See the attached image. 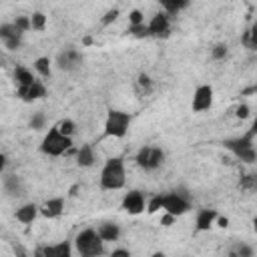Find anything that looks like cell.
I'll use <instances>...</instances> for the list:
<instances>
[{
  "mask_svg": "<svg viewBox=\"0 0 257 257\" xmlns=\"http://www.w3.org/2000/svg\"><path fill=\"white\" fill-rule=\"evenodd\" d=\"M98 181H100V189H104V191H118V189H122L124 183H126V171H124L122 157H110L104 163Z\"/></svg>",
  "mask_w": 257,
  "mask_h": 257,
  "instance_id": "6da1fadb",
  "label": "cell"
},
{
  "mask_svg": "<svg viewBox=\"0 0 257 257\" xmlns=\"http://www.w3.org/2000/svg\"><path fill=\"white\" fill-rule=\"evenodd\" d=\"M74 249L82 257H96L104 253V241L96 229H82L74 237Z\"/></svg>",
  "mask_w": 257,
  "mask_h": 257,
  "instance_id": "7a4b0ae2",
  "label": "cell"
},
{
  "mask_svg": "<svg viewBox=\"0 0 257 257\" xmlns=\"http://www.w3.org/2000/svg\"><path fill=\"white\" fill-rule=\"evenodd\" d=\"M72 149V137H66L58 131V126L54 124L52 128H48V133L44 135L42 143H40V151L48 157H60L66 155Z\"/></svg>",
  "mask_w": 257,
  "mask_h": 257,
  "instance_id": "3957f363",
  "label": "cell"
},
{
  "mask_svg": "<svg viewBox=\"0 0 257 257\" xmlns=\"http://www.w3.org/2000/svg\"><path fill=\"white\" fill-rule=\"evenodd\" d=\"M128 126H131V114L124 110H118V108H110L104 118L102 135L112 137V139H122L128 133Z\"/></svg>",
  "mask_w": 257,
  "mask_h": 257,
  "instance_id": "277c9868",
  "label": "cell"
},
{
  "mask_svg": "<svg viewBox=\"0 0 257 257\" xmlns=\"http://www.w3.org/2000/svg\"><path fill=\"white\" fill-rule=\"evenodd\" d=\"M137 165L147 171V173H153L157 169H161L165 165V151L161 147H153V145H147V147H141L137 157H135Z\"/></svg>",
  "mask_w": 257,
  "mask_h": 257,
  "instance_id": "5b68a950",
  "label": "cell"
},
{
  "mask_svg": "<svg viewBox=\"0 0 257 257\" xmlns=\"http://www.w3.org/2000/svg\"><path fill=\"white\" fill-rule=\"evenodd\" d=\"M189 209H191V197L183 189H175V191L163 195V211L165 213H171L175 217H181Z\"/></svg>",
  "mask_w": 257,
  "mask_h": 257,
  "instance_id": "8992f818",
  "label": "cell"
},
{
  "mask_svg": "<svg viewBox=\"0 0 257 257\" xmlns=\"http://www.w3.org/2000/svg\"><path fill=\"white\" fill-rule=\"evenodd\" d=\"M253 135L247 133L245 137H239V139H231V141H225V147L237 157L241 159L243 163H255L257 161V151L253 147Z\"/></svg>",
  "mask_w": 257,
  "mask_h": 257,
  "instance_id": "52a82bcc",
  "label": "cell"
},
{
  "mask_svg": "<svg viewBox=\"0 0 257 257\" xmlns=\"http://www.w3.org/2000/svg\"><path fill=\"white\" fill-rule=\"evenodd\" d=\"M80 64H82V54L76 48H66L56 56V66L64 72H74L80 68Z\"/></svg>",
  "mask_w": 257,
  "mask_h": 257,
  "instance_id": "ba28073f",
  "label": "cell"
},
{
  "mask_svg": "<svg viewBox=\"0 0 257 257\" xmlns=\"http://www.w3.org/2000/svg\"><path fill=\"white\" fill-rule=\"evenodd\" d=\"M213 104V86L211 84H201L195 88L193 92V100H191V108L195 112H203L209 110Z\"/></svg>",
  "mask_w": 257,
  "mask_h": 257,
  "instance_id": "9c48e42d",
  "label": "cell"
},
{
  "mask_svg": "<svg viewBox=\"0 0 257 257\" xmlns=\"http://www.w3.org/2000/svg\"><path fill=\"white\" fill-rule=\"evenodd\" d=\"M22 34H24V32H20L14 22H4V24L0 26V38H2V42H4V46H6L8 50H18V48H20V44H22Z\"/></svg>",
  "mask_w": 257,
  "mask_h": 257,
  "instance_id": "30bf717a",
  "label": "cell"
},
{
  "mask_svg": "<svg viewBox=\"0 0 257 257\" xmlns=\"http://www.w3.org/2000/svg\"><path fill=\"white\" fill-rule=\"evenodd\" d=\"M120 207L128 213V215H141L145 209H147V199L143 195V191H128L124 197H122V203Z\"/></svg>",
  "mask_w": 257,
  "mask_h": 257,
  "instance_id": "8fae6325",
  "label": "cell"
},
{
  "mask_svg": "<svg viewBox=\"0 0 257 257\" xmlns=\"http://www.w3.org/2000/svg\"><path fill=\"white\" fill-rule=\"evenodd\" d=\"M171 14L167 12H159L151 18L149 22V30H151V36L155 38H167L171 34Z\"/></svg>",
  "mask_w": 257,
  "mask_h": 257,
  "instance_id": "7c38bea8",
  "label": "cell"
},
{
  "mask_svg": "<svg viewBox=\"0 0 257 257\" xmlns=\"http://www.w3.org/2000/svg\"><path fill=\"white\" fill-rule=\"evenodd\" d=\"M18 98L24 100V102H34L38 98H44L46 96V86L40 82V80H34L32 84H26V86H18L16 90Z\"/></svg>",
  "mask_w": 257,
  "mask_h": 257,
  "instance_id": "4fadbf2b",
  "label": "cell"
},
{
  "mask_svg": "<svg viewBox=\"0 0 257 257\" xmlns=\"http://www.w3.org/2000/svg\"><path fill=\"white\" fill-rule=\"evenodd\" d=\"M64 213V199L62 197H52L40 205V215L46 219H56Z\"/></svg>",
  "mask_w": 257,
  "mask_h": 257,
  "instance_id": "5bb4252c",
  "label": "cell"
},
{
  "mask_svg": "<svg viewBox=\"0 0 257 257\" xmlns=\"http://www.w3.org/2000/svg\"><path fill=\"white\" fill-rule=\"evenodd\" d=\"M38 215H40V207H38L36 203H24V205L18 207L16 213H14L16 221H20V223H24V225H30Z\"/></svg>",
  "mask_w": 257,
  "mask_h": 257,
  "instance_id": "9a60e30c",
  "label": "cell"
},
{
  "mask_svg": "<svg viewBox=\"0 0 257 257\" xmlns=\"http://www.w3.org/2000/svg\"><path fill=\"white\" fill-rule=\"evenodd\" d=\"M70 253H72V249H70V245L66 241L36 249V255H44V257H70Z\"/></svg>",
  "mask_w": 257,
  "mask_h": 257,
  "instance_id": "2e32d148",
  "label": "cell"
},
{
  "mask_svg": "<svg viewBox=\"0 0 257 257\" xmlns=\"http://www.w3.org/2000/svg\"><path fill=\"white\" fill-rule=\"evenodd\" d=\"M217 217H219V215H217L215 209H201V211L197 213V219H195L197 231H209V229L215 225Z\"/></svg>",
  "mask_w": 257,
  "mask_h": 257,
  "instance_id": "e0dca14e",
  "label": "cell"
},
{
  "mask_svg": "<svg viewBox=\"0 0 257 257\" xmlns=\"http://www.w3.org/2000/svg\"><path fill=\"white\" fill-rule=\"evenodd\" d=\"M94 161H96V157H94L92 145H82L80 149H76V165H78V167L88 169V167L94 165Z\"/></svg>",
  "mask_w": 257,
  "mask_h": 257,
  "instance_id": "ac0fdd59",
  "label": "cell"
},
{
  "mask_svg": "<svg viewBox=\"0 0 257 257\" xmlns=\"http://www.w3.org/2000/svg\"><path fill=\"white\" fill-rule=\"evenodd\" d=\"M96 231H98V235L102 237L104 243H106V241H116V239L120 237V227H118L116 223H112V221L100 223V225L96 227Z\"/></svg>",
  "mask_w": 257,
  "mask_h": 257,
  "instance_id": "d6986e66",
  "label": "cell"
},
{
  "mask_svg": "<svg viewBox=\"0 0 257 257\" xmlns=\"http://www.w3.org/2000/svg\"><path fill=\"white\" fill-rule=\"evenodd\" d=\"M135 92L141 98H145V96H149L153 92V80H151V76L147 72H141L137 76V80H135Z\"/></svg>",
  "mask_w": 257,
  "mask_h": 257,
  "instance_id": "ffe728a7",
  "label": "cell"
},
{
  "mask_svg": "<svg viewBox=\"0 0 257 257\" xmlns=\"http://www.w3.org/2000/svg\"><path fill=\"white\" fill-rule=\"evenodd\" d=\"M14 80H16L18 86H26V84H32L36 78H34V74H32L28 68L16 66V68H14Z\"/></svg>",
  "mask_w": 257,
  "mask_h": 257,
  "instance_id": "44dd1931",
  "label": "cell"
},
{
  "mask_svg": "<svg viewBox=\"0 0 257 257\" xmlns=\"http://www.w3.org/2000/svg\"><path fill=\"white\" fill-rule=\"evenodd\" d=\"M191 0H161V6L167 14H177L181 10H185L189 6Z\"/></svg>",
  "mask_w": 257,
  "mask_h": 257,
  "instance_id": "7402d4cb",
  "label": "cell"
},
{
  "mask_svg": "<svg viewBox=\"0 0 257 257\" xmlns=\"http://www.w3.org/2000/svg\"><path fill=\"white\" fill-rule=\"evenodd\" d=\"M34 70L42 76V78H48L52 74V66H50V58L48 56H40L34 60Z\"/></svg>",
  "mask_w": 257,
  "mask_h": 257,
  "instance_id": "603a6c76",
  "label": "cell"
},
{
  "mask_svg": "<svg viewBox=\"0 0 257 257\" xmlns=\"http://www.w3.org/2000/svg\"><path fill=\"white\" fill-rule=\"evenodd\" d=\"M241 42H243L245 48H249V50H257V24H253L247 32H243Z\"/></svg>",
  "mask_w": 257,
  "mask_h": 257,
  "instance_id": "cb8c5ba5",
  "label": "cell"
},
{
  "mask_svg": "<svg viewBox=\"0 0 257 257\" xmlns=\"http://www.w3.org/2000/svg\"><path fill=\"white\" fill-rule=\"evenodd\" d=\"M4 191L8 195H20V179L16 175H4Z\"/></svg>",
  "mask_w": 257,
  "mask_h": 257,
  "instance_id": "d4e9b609",
  "label": "cell"
},
{
  "mask_svg": "<svg viewBox=\"0 0 257 257\" xmlns=\"http://www.w3.org/2000/svg\"><path fill=\"white\" fill-rule=\"evenodd\" d=\"M239 189H243V191H257V173L243 175L241 181H239Z\"/></svg>",
  "mask_w": 257,
  "mask_h": 257,
  "instance_id": "484cf974",
  "label": "cell"
},
{
  "mask_svg": "<svg viewBox=\"0 0 257 257\" xmlns=\"http://www.w3.org/2000/svg\"><path fill=\"white\" fill-rule=\"evenodd\" d=\"M128 34H133L135 38H147L151 36V30H149V24H128Z\"/></svg>",
  "mask_w": 257,
  "mask_h": 257,
  "instance_id": "4316f807",
  "label": "cell"
},
{
  "mask_svg": "<svg viewBox=\"0 0 257 257\" xmlns=\"http://www.w3.org/2000/svg\"><path fill=\"white\" fill-rule=\"evenodd\" d=\"M30 22H32V30L42 32V30L46 28V14H44V12H32Z\"/></svg>",
  "mask_w": 257,
  "mask_h": 257,
  "instance_id": "83f0119b",
  "label": "cell"
},
{
  "mask_svg": "<svg viewBox=\"0 0 257 257\" xmlns=\"http://www.w3.org/2000/svg\"><path fill=\"white\" fill-rule=\"evenodd\" d=\"M56 126H58V131H60L62 135H66V137H72L74 131H76V124H74V120H70V118H60V120L56 122Z\"/></svg>",
  "mask_w": 257,
  "mask_h": 257,
  "instance_id": "f1b7e54d",
  "label": "cell"
},
{
  "mask_svg": "<svg viewBox=\"0 0 257 257\" xmlns=\"http://www.w3.org/2000/svg\"><path fill=\"white\" fill-rule=\"evenodd\" d=\"M30 128H34V131H40V128H44V124H46V116L42 114V112H34L32 116H30Z\"/></svg>",
  "mask_w": 257,
  "mask_h": 257,
  "instance_id": "f546056e",
  "label": "cell"
},
{
  "mask_svg": "<svg viewBox=\"0 0 257 257\" xmlns=\"http://www.w3.org/2000/svg\"><path fill=\"white\" fill-rule=\"evenodd\" d=\"M14 24L18 26V30H20V32H28V30H32V22H30V16H16Z\"/></svg>",
  "mask_w": 257,
  "mask_h": 257,
  "instance_id": "4dcf8cb0",
  "label": "cell"
},
{
  "mask_svg": "<svg viewBox=\"0 0 257 257\" xmlns=\"http://www.w3.org/2000/svg\"><path fill=\"white\" fill-rule=\"evenodd\" d=\"M227 56V44H215L211 50V58L213 60H223Z\"/></svg>",
  "mask_w": 257,
  "mask_h": 257,
  "instance_id": "1f68e13d",
  "label": "cell"
},
{
  "mask_svg": "<svg viewBox=\"0 0 257 257\" xmlns=\"http://www.w3.org/2000/svg\"><path fill=\"white\" fill-rule=\"evenodd\" d=\"M159 209H163V195H155V197L147 203V211H149V213H157Z\"/></svg>",
  "mask_w": 257,
  "mask_h": 257,
  "instance_id": "d6a6232c",
  "label": "cell"
},
{
  "mask_svg": "<svg viewBox=\"0 0 257 257\" xmlns=\"http://www.w3.org/2000/svg\"><path fill=\"white\" fill-rule=\"evenodd\" d=\"M116 18H118V8H110V10H106L104 16L100 18V24H102V26H108V24L114 22Z\"/></svg>",
  "mask_w": 257,
  "mask_h": 257,
  "instance_id": "836d02e7",
  "label": "cell"
},
{
  "mask_svg": "<svg viewBox=\"0 0 257 257\" xmlns=\"http://www.w3.org/2000/svg\"><path fill=\"white\" fill-rule=\"evenodd\" d=\"M251 253H253V249L247 247V245H243V243H237V245L231 249V255H245V257H249Z\"/></svg>",
  "mask_w": 257,
  "mask_h": 257,
  "instance_id": "e575fe53",
  "label": "cell"
},
{
  "mask_svg": "<svg viewBox=\"0 0 257 257\" xmlns=\"http://www.w3.org/2000/svg\"><path fill=\"white\" fill-rule=\"evenodd\" d=\"M145 22V16L141 10H131L128 12V24H143Z\"/></svg>",
  "mask_w": 257,
  "mask_h": 257,
  "instance_id": "d590c367",
  "label": "cell"
},
{
  "mask_svg": "<svg viewBox=\"0 0 257 257\" xmlns=\"http://www.w3.org/2000/svg\"><path fill=\"white\" fill-rule=\"evenodd\" d=\"M235 114H237L239 118H247V116H249V106H247V104H239V106L235 108Z\"/></svg>",
  "mask_w": 257,
  "mask_h": 257,
  "instance_id": "8d00e7d4",
  "label": "cell"
},
{
  "mask_svg": "<svg viewBox=\"0 0 257 257\" xmlns=\"http://www.w3.org/2000/svg\"><path fill=\"white\" fill-rule=\"evenodd\" d=\"M175 219H177L175 215H171V213H165V217H163V221H161V223H163L165 227H169V225H171V223H173Z\"/></svg>",
  "mask_w": 257,
  "mask_h": 257,
  "instance_id": "74e56055",
  "label": "cell"
},
{
  "mask_svg": "<svg viewBox=\"0 0 257 257\" xmlns=\"http://www.w3.org/2000/svg\"><path fill=\"white\" fill-rule=\"evenodd\" d=\"M6 163H8V159H6V155L2 153V155H0V173L6 171Z\"/></svg>",
  "mask_w": 257,
  "mask_h": 257,
  "instance_id": "f35d334b",
  "label": "cell"
},
{
  "mask_svg": "<svg viewBox=\"0 0 257 257\" xmlns=\"http://www.w3.org/2000/svg\"><path fill=\"white\" fill-rule=\"evenodd\" d=\"M110 255H112V257H116V255H126V257H128L131 253H128V249H114Z\"/></svg>",
  "mask_w": 257,
  "mask_h": 257,
  "instance_id": "ab89813d",
  "label": "cell"
},
{
  "mask_svg": "<svg viewBox=\"0 0 257 257\" xmlns=\"http://www.w3.org/2000/svg\"><path fill=\"white\" fill-rule=\"evenodd\" d=\"M217 223H219V227H227L229 225V219L227 217H217Z\"/></svg>",
  "mask_w": 257,
  "mask_h": 257,
  "instance_id": "60d3db41",
  "label": "cell"
},
{
  "mask_svg": "<svg viewBox=\"0 0 257 257\" xmlns=\"http://www.w3.org/2000/svg\"><path fill=\"white\" fill-rule=\"evenodd\" d=\"M253 137L257 135V114H255V118H253V124H251V131H249Z\"/></svg>",
  "mask_w": 257,
  "mask_h": 257,
  "instance_id": "b9f144b4",
  "label": "cell"
},
{
  "mask_svg": "<svg viewBox=\"0 0 257 257\" xmlns=\"http://www.w3.org/2000/svg\"><path fill=\"white\" fill-rule=\"evenodd\" d=\"M249 92H257V84H255V86H251V88H247V90H245V94H249Z\"/></svg>",
  "mask_w": 257,
  "mask_h": 257,
  "instance_id": "7bdbcfd3",
  "label": "cell"
},
{
  "mask_svg": "<svg viewBox=\"0 0 257 257\" xmlns=\"http://www.w3.org/2000/svg\"><path fill=\"white\" fill-rule=\"evenodd\" d=\"M253 231H255V235H257V215H255V219H253Z\"/></svg>",
  "mask_w": 257,
  "mask_h": 257,
  "instance_id": "ee69618b",
  "label": "cell"
}]
</instances>
